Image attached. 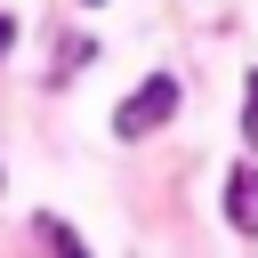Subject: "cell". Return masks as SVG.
<instances>
[{
	"label": "cell",
	"instance_id": "cell-1",
	"mask_svg": "<svg viewBox=\"0 0 258 258\" xmlns=\"http://www.w3.org/2000/svg\"><path fill=\"white\" fill-rule=\"evenodd\" d=\"M169 113H177V81H169V73H153L137 97H121V113H113V137H153Z\"/></svg>",
	"mask_w": 258,
	"mask_h": 258
},
{
	"label": "cell",
	"instance_id": "cell-2",
	"mask_svg": "<svg viewBox=\"0 0 258 258\" xmlns=\"http://www.w3.org/2000/svg\"><path fill=\"white\" fill-rule=\"evenodd\" d=\"M226 218H234V234H258V169L250 161L226 177Z\"/></svg>",
	"mask_w": 258,
	"mask_h": 258
},
{
	"label": "cell",
	"instance_id": "cell-3",
	"mask_svg": "<svg viewBox=\"0 0 258 258\" xmlns=\"http://www.w3.org/2000/svg\"><path fill=\"white\" fill-rule=\"evenodd\" d=\"M40 242H48V258H89V250H81V234H73L64 218H40Z\"/></svg>",
	"mask_w": 258,
	"mask_h": 258
},
{
	"label": "cell",
	"instance_id": "cell-4",
	"mask_svg": "<svg viewBox=\"0 0 258 258\" xmlns=\"http://www.w3.org/2000/svg\"><path fill=\"white\" fill-rule=\"evenodd\" d=\"M242 137L258 145V73H250V89H242Z\"/></svg>",
	"mask_w": 258,
	"mask_h": 258
},
{
	"label": "cell",
	"instance_id": "cell-5",
	"mask_svg": "<svg viewBox=\"0 0 258 258\" xmlns=\"http://www.w3.org/2000/svg\"><path fill=\"white\" fill-rule=\"evenodd\" d=\"M8 48H16V16H0V56H8Z\"/></svg>",
	"mask_w": 258,
	"mask_h": 258
}]
</instances>
